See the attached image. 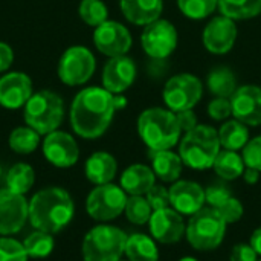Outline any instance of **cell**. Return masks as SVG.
<instances>
[{"label": "cell", "instance_id": "cell-48", "mask_svg": "<svg viewBox=\"0 0 261 261\" xmlns=\"http://www.w3.org/2000/svg\"><path fill=\"white\" fill-rule=\"evenodd\" d=\"M179 261H199L197 258H194V257H184V258H180Z\"/></svg>", "mask_w": 261, "mask_h": 261}, {"label": "cell", "instance_id": "cell-4", "mask_svg": "<svg viewBox=\"0 0 261 261\" xmlns=\"http://www.w3.org/2000/svg\"><path fill=\"white\" fill-rule=\"evenodd\" d=\"M220 150L217 130L205 124H199L196 128L187 132L179 141V156L184 165L197 171L213 168Z\"/></svg>", "mask_w": 261, "mask_h": 261}, {"label": "cell", "instance_id": "cell-43", "mask_svg": "<svg viewBox=\"0 0 261 261\" xmlns=\"http://www.w3.org/2000/svg\"><path fill=\"white\" fill-rule=\"evenodd\" d=\"M176 118H177V122H179V127H180L182 133H187V132H190V130H193V128H196L199 125L197 124V116L193 112V109L176 113Z\"/></svg>", "mask_w": 261, "mask_h": 261}, {"label": "cell", "instance_id": "cell-40", "mask_svg": "<svg viewBox=\"0 0 261 261\" xmlns=\"http://www.w3.org/2000/svg\"><path fill=\"white\" fill-rule=\"evenodd\" d=\"M208 115L214 121H225L232 115L231 98H214L208 104Z\"/></svg>", "mask_w": 261, "mask_h": 261}, {"label": "cell", "instance_id": "cell-38", "mask_svg": "<svg viewBox=\"0 0 261 261\" xmlns=\"http://www.w3.org/2000/svg\"><path fill=\"white\" fill-rule=\"evenodd\" d=\"M242 156L246 167L255 168L261 173V135L249 139V142L243 148Z\"/></svg>", "mask_w": 261, "mask_h": 261}, {"label": "cell", "instance_id": "cell-36", "mask_svg": "<svg viewBox=\"0 0 261 261\" xmlns=\"http://www.w3.org/2000/svg\"><path fill=\"white\" fill-rule=\"evenodd\" d=\"M28 258L23 243L9 236H0V261H28Z\"/></svg>", "mask_w": 261, "mask_h": 261}, {"label": "cell", "instance_id": "cell-39", "mask_svg": "<svg viewBox=\"0 0 261 261\" xmlns=\"http://www.w3.org/2000/svg\"><path fill=\"white\" fill-rule=\"evenodd\" d=\"M145 199L148 200L153 211L171 206L170 205V188H165L164 185L154 184L151 187V190L145 194Z\"/></svg>", "mask_w": 261, "mask_h": 261}, {"label": "cell", "instance_id": "cell-25", "mask_svg": "<svg viewBox=\"0 0 261 261\" xmlns=\"http://www.w3.org/2000/svg\"><path fill=\"white\" fill-rule=\"evenodd\" d=\"M128 261H159L156 240L147 234H132L127 237L125 252Z\"/></svg>", "mask_w": 261, "mask_h": 261}, {"label": "cell", "instance_id": "cell-41", "mask_svg": "<svg viewBox=\"0 0 261 261\" xmlns=\"http://www.w3.org/2000/svg\"><path fill=\"white\" fill-rule=\"evenodd\" d=\"M229 196H232L231 190L223 187V185H211L205 190V200H206V205L211 206V208H217L220 206Z\"/></svg>", "mask_w": 261, "mask_h": 261}, {"label": "cell", "instance_id": "cell-8", "mask_svg": "<svg viewBox=\"0 0 261 261\" xmlns=\"http://www.w3.org/2000/svg\"><path fill=\"white\" fill-rule=\"evenodd\" d=\"M127 193L115 184L96 185L87 196L86 211L96 222H110L124 214Z\"/></svg>", "mask_w": 261, "mask_h": 261}, {"label": "cell", "instance_id": "cell-27", "mask_svg": "<svg viewBox=\"0 0 261 261\" xmlns=\"http://www.w3.org/2000/svg\"><path fill=\"white\" fill-rule=\"evenodd\" d=\"M206 86H208V90L217 98H231L239 89L234 72L226 66L213 69L208 73Z\"/></svg>", "mask_w": 261, "mask_h": 261}, {"label": "cell", "instance_id": "cell-2", "mask_svg": "<svg viewBox=\"0 0 261 261\" xmlns=\"http://www.w3.org/2000/svg\"><path fill=\"white\" fill-rule=\"evenodd\" d=\"M73 214V200L60 187L43 188L29 200V223L38 231L57 234L72 222Z\"/></svg>", "mask_w": 261, "mask_h": 261}, {"label": "cell", "instance_id": "cell-15", "mask_svg": "<svg viewBox=\"0 0 261 261\" xmlns=\"http://www.w3.org/2000/svg\"><path fill=\"white\" fill-rule=\"evenodd\" d=\"M148 229L156 242L162 245H174L184 239L187 223L182 214L168 206L164 210L153 211L148 222Z\"/></svg>", "mask_w": 261, "mask_h": 261}, {"label": "cell", "instance_id": "cell-35", "mask_svg": "<svg viewBox=\"0 0 261 261\" xmlns=\"http://www.w3.org/2000/svg\"><path fill=\"white\" fill-rule=\"evenodd\" d=\"M219 0H177L180 12L191 20L210 17L217 9Z\"/></svg>", "mask_w": 261, "mask_h": 261}, {"label": "cell", "instance_id": "cell-26", "mask_svg": "<svg viewBox=\"0 0 261 261\" xmlns=\"http://www.w3.org/2000/svg\"><path fill=\"white\" fill-rule=\"evenodd\" d=\"M219 141L223 150H232V151H239L243 150L245 145L249 142V128L246 124L234 119L226 121L219 130Z\"/></svg>", "mask_w": 261, "mask_h": 261}, {"label": "cell", "instance_id": "cell-44", "mask_svg": "<svg viewBox=\"0 0 261 261\" xmlns=\"http://www.w3.org/2000/svg\"><path fill=\"white\" fill-rule=\"evenodd\" d=\"M14 61V52L12 47L8 43L0 41V73L6 72Z\"/></svg>", "mask_w": 261, "mask_h": 261}, {"label": "cell", "instance_id": "cell-12", "mask_svg": "<svg viewBox=\"0 0 261 261\" xmlns=\"http://www.w3.org/2000/svg\"><path fill=\"white\" fill-rule=\"evenodd\" d=\"M29 220V202L8 188L0 190V236L20 232Z\"/></svg>", "mask_w": 261, "mask_h": 261}, {"label": "cell", "instance_id": "cell-37", "mask_svg": "<svg viewBox=\"0 0 261 261\" xmlns=\"http://www.w3.org/2000/svg\"><path fill=\"white\" fill-rule=\"evenodd\" d=\"M219 211V214L223 217V220L228 223V225H232V223H237L243 214H245V208H243V203L234 197V196H229L220 206L216 208Z\"/></svg>", "mask_w": 261, "mask_h": 261}, {"label": "cell", "instance_id": "cell-22", "mask_svg": "<svg viewBox=\"0 0 261 261\" xmlns=\"http://www.w3.org/2000/svg\"><path fill=\"white\" fill-rule=\"evenodd\" d=\"M156 184V174L151 167L144 164H133L121 174V188L128 196H145Z\"/></svg>", "mask_w": 261, "mask_h": 261}, {"label": "cell", "instance_id": "cell-17", "mask_svg": "<svg viewBox=\"0 0 261 261\" xmlns=\"http://www.w3.org/2000/svg\"><path fill=\"white\" fill-rule=\"evenodd\" d=\"M232 116L248 127L261 125V87L255 84L242 86L231 96Z\"/></svg>", "mask_w": 261, "mask_h": 261}, {"label": "cell", "instance_id": "cell-33", "mask_svg": "<svg viewBox=\"0 0 261 261\" xmlns=\"http://www.w3.org/2000/svg\"><path fill=\"white\" fill-rule=\"evenodd\" d=\"M124 214L130 223L142 226L150 222L153 210H151L148 200L145 199V196H128Z\"/></svg>", "mask_w": 261, "mask_h": 261}, {"label": "cell", "instance_id": "cell-6", "mask_svg": "<svg viewBox=\"0 0 261 261\" xmlns=\"http://www.w3.org/2000/svg\"><path fill=\"white\" fill-rule=\"evenodd\" d=\"M226 226L228 223L217 210L203 206L190 217L185 237L191 248L197 251H214L222 245L226 236Z\"/></svg>", "mask_w": 261, "mask_h": 261}, {"label": "cell", "instance_id": "cell-21", "mask_svg": "<svg viewBox=\"0 0 261 261\" xmlns=\"http://www.w3.org/2000/svg\"><path fill=\"white\" fill-rule=\"evenodd\" d=\"M121 11L124 17L138 26H147L161 18L164 2L162 0H121Z\"/></svg>", "mask_w": 261, "mask_h": 261}, {"label": "cell", "instance_id": "cell-49", "mask_svg": "<svg viewBox=\"0 0 261 261\" xmlns=\"http://www.w3.org/2000/svg\"><path fill=\"white\" fill-rule=\"evenodd\" d=\"M0 176H2V167H0Z\"/></svg>", "mask_w": 261, "mask_h": 261}, {"label": "cell", "instance_id": "cell-29", "mask_svg": "<svg viewBox=\"0 0 261 261\" xmlns=\"http://www.w3.org/2000/svg\"><path fill=\"white\" fill-rule=\"evenodd\" d=\"M222 15L232 20H248L261 14V0H219Z\"/></svg>", "mask_w": 261, "mask_h": 261}, {"label": "cell", "instance_id": "cell-31", "mask_svg": "<svg viewBox=\"0 0 261 261\" xmlns=\"http://www.w3.org/2000/svg\"><path fill=\"white\" fill-rule=\"evenodd\" d=\"M40 133H37L29 125L26 127H17L9 135V147L17 154H31L37 150L40 145Z\"/></svg>", "mask_w": 261, "mask_h": 261}, {"label": "cell", "instance_id": "cell-34", "mask_svg": "<svg viewBox=\"0 0 261 261\" xmlns=\"http://www.w3.org/2000/svg\"><path fill=\"white\" fill-rule=\"evenodd\" d=\"M78 14L86 24L93 26V28H96L109 20L107 18L109 11L102 0H81Z\"/></svg>", "mask_w": 261, "mask_h": 261}, {"label": "cell", "instance_id": "cell-20", "mask_svg": "<svg viewBox=\"0 0 261 261\" xmlns=\"http://www.w3.org/2000/svg\"><path fill=\"white\" fill-rule=\"evenodd\" d=\"M32 81L23 72L5 73L0 78V106L9 110L24 107L32 96Z\"/></svg>", "mask_w": 261, "mask_h": 261}, {"label": "cell", "instance_id": "cell-24", "mask_svg": "<svg viewBox=\"0 0 261 261\" xmlns=\"http://www.w3.org/2000/svg\"><path fill=\"white\" fill-rule=\"evenodd\" d=\"M148 156L151 159V170L158 179H161L164 184H174L179 180L184 170V162L179 153L171 150H148Z\"/></svg>", "mask_w": 261, "mask_h": 261}, {"label": "cell", "instance_id": "cell-13", "mask_svg": "<svg viewBox=\"0 0 261 261\" xmlns=\"http://www.w3.org/2000/svg\"><path fill=\"white\" fill-rule=\"evenodd\" d=\"M93 43L101 54L107 55L109 58H113L127 55L133 40L130 31L122 23L107 20L95 28Z\"/></svg>", "mask_w": 261, "mask_h": 261}, {"label": "cell", "instance_id": "cell-3", "mask_svg": "<svg viewBox=\"0 0 261 261\" xmlns=\"http://www.w3.org/2000/svg\"><path fill=\"white\" fill-rule=\"evenodd\" d=\"M138 133L151 151L171 150L182 136L176 113L162 107H151L139 115Z\"/></svg>", "mask_w": 261, "mask_h": 261}, {"label": "cell", "instance_id": "cell-51", "mask_svg": "<svg viewBox=\"0 0 261 261\" xmlns=\"http://www.w3.org/2000/svg\"><path fill=\"white\" fill-rule=\"evenodd\" d=\"M121 261H122V260H121ZM127 261H128V260H127Z\"/></svg>", "mask_w": 261, "mask_h": 261}, {"label": "cell", "instance_id": "cell-11", "mask_svg": "<svg viewBox=\"0 0 261 261\" xmlns=\"http://www.w3.org/2000/svg\"><path fill=\"white\" fill-rule=\"evenodd\" d=\"M177 29L168 20L158 18L144 26L141 44L145 54L153 60H165L177 47Z\"/></svg>", "mask_w": 261, "mask_h": 261}, {"label": "cell", "instance_id": "cell-7", "mask_svg": "<svg viewBox=\"0 0 261 261\" xmlns=\"http://www.w3.org/2000/svg\"><path fill=\"white\" fill-rule=\"evenodd\" d=\"M127 234L112 225L92 228L83 240L81 252L84 261H121L125 252Z\"/></svg>", "mask_w": 261, "mask_h": 261}, {"label": "cell", "instance_id": "cell-19", "mask_svg": "<svg viewBox=\"0 0 261 261\" xmlns=\"http://www.w3.org/2000/svg\"><path fill=\"white\" fill-rule=\"evenodd\" d=\"M205 188L193 180H176L170 187V205L179 214L191 217L205 206Z\"/></svg>", "mask_w": 261, "mask_h": 261}, {"label": "cell", "instance_id": "cell-32", "mask_svg": "<svg viewBox=\"0 0 261 261\" xmlns=\"http://www.w3.org/2000/svg\"><path fill=\"white\" fill-rule=\"evenodd\" d=\"M23 246L29 258H46L52 254L55 248L54 234L35 229L32 234L26 237V240L23 242Z\"/></svg>", "mask_w": 261, "mask_h": 261}, {"label": "cell", "instance_id": "cell-10", "mask_svg": "<svg viewBox=\"0 0 261 261\" xmlns=\"http://www.w3.org/2000/svg\"><path fill=\"white\" fill-rule=\"evenodd\" d=\"M203 95L202 81L191 73H179L171 76L164 87L162 96L165 106L174 112L191 110L200 101Z\"/></svg>", "mask_w": 261, "mask_h": 261}, {"label": "cell", "instance_id": "cell-16", "mask_svg": "<svg viewBox=\"0 0 261 261\" xmlns=\"http://www.w3.org/2000/svg\"><path fill=\"white\" fill-rule=\"evenodd\" d=\"M237 32L236 20L225 15L213 17L203 29V46L214 55H225L234 47Z\"/></svg>", "mask_w": 261, "mask_h": 261}, {"label": "cell", "instance_id": "cell-18", "mask_svg": "<svg viewBox=\"0 0 261 261\" xmlns=\"http://www.w3.org/2000/svg\"><path fill=\"white\" fill-rule=\"evenodd\" d=\"M136 80V64L127 57H113L110 58L102 70V87L113 95H121Z\"/></svg>", "mask_w": 261, "mask_h": 261}, {"label": "cell", "instance_id": "cell-23", "mask_svg": "<svg viewBox=\"0 0 261 261\" xmlns=\"http://www.w3.org/2000/svg\"><path fill=\"white\" fill-rule=\"evenodd\" d=\"M84 173L89 182L93 185L110 184L118 173L116 159L107 151H96L90 154L84 165Z\"/></svg>", "mask_w": 261, "mask_h": 261}, {"label": "cell", "instance_id": "cell-47", "mask_svg": "<svg viewBox=\"0 0 261 261\" xmlns=\"http://www.w3.org/2000/svg\"><path fill=\"white\" fill-rule=\"evenodd\" d=\"M113 101H115V109L116 110H122L124 107H127V98L121 95H113Z\"/></svg>", "mask_w": 261, "mask_h": 261}, {"label": "cell", "instance_id": "cell-5", "mask_svg": "<svg viewBox=\"0 0 261 261\" xmlns=\"http://www.w3.org/2000/svg\"><path fill=\"white\" fill-rule=\"evenodd\" d=\"M24 122L40 135H49L61 125L64 119V101L52 90H40L24 104Z\"/></svg>", "mask_w": 261, "mask_h": 261}, {"label": "cell", "instance_id": "cell-1", "mask_svg": "<svg viewBox=\"0 0 261 261\" xmlns=\"http://www.w3.org/2000/svg\"><path fill=\"white\" fill-rule=\"evenodd\" d=\"M113 93L104 87H86L70 106V125L84 139H96L110 127L115 116Z\"/></svg>", "mask_w": 261, "mask_h": 261}, {"label": "cell", "instance_id": "cell-42", "mask_svg": "<svg viewBox=\"0 0 261 261\" xmlns=\"http://www.w3.org/2000/svg\"><path fill=\"white\" fill-rule=\"evenodd\" d=\"M229 261H258V254L249 243H240L232 248Z\"/></svg>", "mask_w": 261, "mask_h": 261}, {"label": "cell", "instance_id": "cell-28", "mask_svg": "<svg viewBox=\"0 0 261 261\" xmlns=\"http://www.w3.org/2000/svg\"><path fill=\"white\" fill-rule=\"evenodd\" d=\"M213 168L216 174L222 177L223 180H236L243 176L246 165H245L243 156H240L237 151L222 148L214 161Z\"/></svg>", "mask_w": 261, "mask_h": 261}, {"label": "cell", "instance_id": "cell-14", "mask_svg": "<svg viewBox=\"0 0 261 261\" xmlns=\"http://www.w3.org/2000/svg\"><path fill=\"white\" fill-rule=\"evenodd\" d=\"M41 150L46 161L57 168H70L80 159V148L75 138L60 130L44 136Z\"/></svg>", "mask_w": 261, "mask_h": 261}, {"label": "cell", "instance_id": "cell-45", "mask_svg": "<svg viewBox=\"0 0 261 261\" xmlns=\"http://www.w3.org/2000/svg\"><path fill=\"white\" fill-rule=\"evenodd\" d=\"M243 180L248 184V185H255L260 179V171L255 170V168H251V167H246L245 171H243Z\"/></svg>", "mask_w": 261, "mask_h": 261}, {"label": "cell", "instance_id": "cell-9", "mask_svg": "<svg viewBox=\"0 0 261 261\" xmlns=\"http://www.w3.org/2000/svg\"><path fill=\"white\" fill-rule=\"evenodd\" d=\"M96 60L86 46L67 47L58 61V78L66 86L86 84L95 73Z\"/></svg>", "mask_w": 261, "mask_h": 261}, {"label": "cell", "instance_id": "cell-50", "mask_svg": "<svg viewBox=\"0 0 261 261\" xmlns=\"http://www.w3.org/2000/svg\"><path fill=\"white\" fill-rule=\"evenodd\" d=\"M258 261H261V258H258Z\"/></svg>", "mask_w": 261, "mask_h": 261}, {"label": "cell", "instance_id": "cell-46", "mask_svg": "<svg viewBox=\"0 0 261 261\" xmlns=\"http://www.w3.org/2000/svg\"><path fill=\"white\" fill-rule=\"evenodd\" d=\"M249 245L254 248V251L258 254V257H261V226L252 232V236L249 239Z\"/></svg>", "mask_w": 261, "mask_h": 261}, {"label": "cell", "instance_id": "cell-30", "mask_svg": "<svg viewBox=\"0 0 261 261\" xmlns=\"http://www.w3.org/2000/svg\"><path fill=\"white\" fill-rule=\"evenodd\" d=\"M35 184V171L29 164L18 162L12 165L6 174V188L12 193L24 196Z\"/></svg>", "mask_w": 261, "mask_h": 261}]
</instances>
